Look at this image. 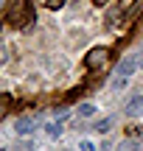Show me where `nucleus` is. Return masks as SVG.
I'll return each mask as SVG.
<instances>
[{"mask_svg":"<svg viewBox=\"0 0 143 151\" xmlns=\"http://www.w3.org/2000/svg\"><path fill=\"white\" fill-rule=\"evenodd\" d=\"M6 22L20 31H28L34 25V11H31V3L28 0H17L11 9H6Z\"/></svg>","mask_w":143,"mask_h":151,"instance_id":"f257e3e1","label":"nucleus"},{"mask_svg":"<svg viewBox=\"0 0 143 151\" xmlns=\"http://www.w3.org/2000/svg\"><path fill=\"white\" fill-rule=\"evenodd\" d=\"M107 62H110V50L107 48H93L84 56V67L87 70H101V67H107Z\"/></svg>","mask_w":143,"mask_h":151,"instance_id":"f03ea898","label":"nucleus"},{"mask_svg":"<svg viewBox=\"0 0 143 151\" xmlns=\"http://www.w3.org/2000/svg\"><path fill=\"white\" fill-rule=\"evenodd\" d=\"M140 67V59H135V56H124L121 62H118L115 67V76H124V78H129V76H135Z\"/></svg>","mask_w":143,"mask_h":151,"instance_id":"7ed1b4c3","label":"nucleus"},{"mask_svg":"<svg viewBox=\"0 0 143 151\" xmlns=\"http://www.w3.org/2000/svg\"><path fill=\"white\" fill-rule=\"evenodd\" d=\"M124 112H126V118H140L143 115V95H132L126 101V106H124Z\"/></svg>","mask_w":143,"mask_h":151,"instance_id":"20e7f679","label":"nucleus"},{"mask_svg":"<svg viewBox=\"0 0 143 151\" xmlns=\"http://www.w3.org/2000/svg\"><path fill=\"white\" fill-rule=\"evenodd\" d=\"M14 129H17V134H20V137H22V134L28 137L34 129H37V120H34V118H20V120L14 123Z\"/></svg>","mask_w":143,"mask_h":151,"instance_id":"39448f33","label":"nucleus"},{"mask_svg":"<svg viewBox=\"0 0 143 151\" xmlns=\"http://www.w3.org/2000/svg\"><path fill=\"white\" fill-rule=\"evenodd\" d=\"M140 11H143V0H132L129 6H124V17H126V20L140 17Z\"/></svg>","mask_w":143,"mask_h":151,"instance_id":"423d86ee","label":"nucleus"},{"mask_svg":"<svg viewBox=\"0 0 143 151\" xmlns=\"http://www.w3.org/2000/svg\"><path fill=\"white\" fill-rule=\"evenodd\" d=\"M112 123H115L112 115H110V118H101V120H95V123H93V132H95V134H107V132L112 129Z\"/></svg>","mask_w":143,"mask_h":151,"instance_id":"0eeeda50","label":"nucleus"},{"mask_svg":"<svg viewBox=\"0 0 143 151\" xmlns=\"http://www.w3.org/2000/svg\"><path fill=\"white\" fill-rule=\"evenodd\" d=\"M138 148H140L138 137H126V140H121V146H118V151H138Z\"/></svg>","mask_w":143,"mask_h":151,"instance_id":"6e6552de","label":"nucleus"},{"mask_svg":"<svg viewBox=\"0 0 143 151\" xmlns=\"http://www.w3.org/2000/svg\"><path fill=\"white\" fill-rule=\"evenodd\" d=\"M45 134L59 137V134H62V120H53V123H48V126H45Z\"/></svg>","mask_w":143,"mask_h":151,"instance_id":"1a4fd4ad","label":"nucleus"},{"mask_svg":"<svg viewBox=\"0 0 143 151\" xmlns=\"http://www.w3.org/2000/svg\"><path fill=\"white\" fill-rule=\"evenodd\" d=\"M79 115H82V118H93L95 115V104H82V106H79Z\"/></svg>","mask_w":143,"mask_h":151,"instance_id":"9d476101","label":"nucleus"},{"mask_svg":"<svg viewBox=\"0 0 143 151\" xmlns=\"http://www.w3.org/2000/svg\"><path fill=\"white\" fill-rule=\"evenodd\" d=\"M121 14H124V11H121V9H112V11H110V14H107V25H115V22H118V20H121Z\"/></svg>","mask_w":143,"mask_h":151,"instance_id":"9b49d317","label":"nucleus"},{"mask_svg":"<svg viewBox=\"0 0 143 151\" xmlns=\"http://www.w3.org/2000/svg\"><path fill=\"white\" fill-rule=\"evenodd\" d=\"M79 148H82V151H95L98 146H95L93 140H79Z\"/></svg>","mask_w":143,"mask_h":151,"instance_id":"f8f14e48","label":"nucleus"},{"mask_svg":"<svg viewBox=\"0 0 143 151\" xmlns=\"http://www.w3.org/2000/svg\"><path fill=\"white\" fill-rule=\"evenodd\" d=\"M124 87H126V78H124V76H118V78L112 81V90L118 92V90H124Z\"/></svg>","mask_w":143,"mask_h":151,"instance_id":"ddd939ff","label":"nucleus"},{"mask_svg":"<svg viewBox=\"0 0 143 151\" xmlns=\"http://www.w3.org/2000/svg\"><path fill=\"white\" fill-rule=\"evenodd\" d=\"M20 151H34V143L31 140H22L20 143Z\"/></svg>","mask_w":143,"mask_h":151,"instance_id":"4468645a","label":"nucleus"},{"mask_svg":"<svg viewBox=\"0 0 143 151\" xmlns=\"http://www.w3.org/2000/svg\"><path fill=\"white\" fill-rule=\"evenodd\" d=\"M98 151H118V148L112 146V143H101V146H98Z\"/></svg>","mask_w":143,"mask_h":151,"instance_id":"2eb2a0df","label":"nucleus"},{"mask_svg":"<svg viewBox=\"0 0 143 151\" xmlns=\"http://www.w3.org/2000/svg\"><path fill=\"white\" fill-rule=\"evenodd\" d=\"M62 3L65 0H48V9H62Z\"/></svg>","mask_w":143,"mask_h":151,"instance_id":"dca6fc26","label":"nucleus"},{"mask_svg":"<svg viewBox=\"0 0 143 151\" xmlns=\"http://www.w3.org/2000/svg\"><path fill=\"white\" fill-rule=\"evenodd\" d=\"M107 3H110V0H95V6H107Z\"/></svg>","mask_w":143,"mask_h":151,"instance_id":"f3484780","label":"nucleus"},{"mask_svg":"<svg viewBox=\"0 0 143 151\" xmlns=\"http://www.w3.org/2000/svg\"><path fill=\"white\" fill-rule=\"evenodd\" d=\"M3 151H9V148H3Z\"/></svg>","mask_w":143,"mask_h":151,"instance_id":"a211bd4d","label":"nucleus"}]
</instances>
